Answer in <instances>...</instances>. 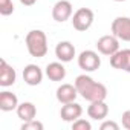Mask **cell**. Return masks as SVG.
I'll return each mask as SVG.
<instances>
[{
	"mask_svg": "<svg viewBox=\"0 0 130 130\" xmlns=\"http://www.w3.org/2000/svg\"><path fill=\"white\" fill-rule=\"evenodd\" d=\"M75 87L78 90V95H81L86 101L93 103V101H103L107 96V89L104 84L95 81L92 77L83 74L75 78Z\"/></svg>",
	"mask_w": 130,
	"mask_h": 130,
	"instance_id": "cell-1",
	"label": "cell"
},
{
	"mask_svg": "<svg viewBox=\"0 0 130 130\" xmlns=\"http://www.w3.org/2000/svg\"><path fill=\"white\" fill-rule=\"evenodd\" d=\"M25 43H26V47H28V52L31 54V57L43 58L47 54V37L40 29L29 31L25 38Z\"/></svg>",
	"mask_w": 130,
	"mask_h": 130,
	"instance_id": "cell-2",
	"label": "cell"
},
{
	"mask_svg": "<svg viewBox=\"0 0 130 130\" xmlns=\"http://www.w3.org/2000/svg\"><path fill=\"white\" fill-rule=\"evenodd\" d=\"M93 19H95V15H93L92 9H89V8H80L72 15V26H74V29H77L80 32H84V31H87L92 26Z\"/></svg>",
	"mask_w": 130,
	"mask_h": 130,
	"instance_id": "cell-3",
	"label": "cell"
},
{
	"mask_svg": "<svg viewBox=\"0 0 130 130\" xmlns=\"http://www.w3.org/2000/svg\"><path fill=\"white\" fill-rule=\"evenodd\" d=\"M78 66L84 72H95L101 66V58L95 51H83L78 55Z\"/></svg>",
	"mask_w": 130,
	"mask_h": 130,
	"instance_id": "cell-4",
	"label": "cell"
},
{
	"mask_svg": "<svg viewBox=\"0 0 130 130\" xmlns=\"http://www.w3.org/2000/svg\"><path fill=\"white\" fill-rule=\"evenodd\" d=\"M96 49L100 54L103 55H107V57H112L115 52L119 51V40L112 34V35H103L96 40Z\"/></svg>",
	"mask_w": 130,
	"mask_h": 130,
	"instance_id": "cell-5",
	"label": "cell"
},
{
	"mask_svg": "<svg viewBox=\"0 0 130 130\" xmlns=\"http://www.w3.org/2000/svg\"><path fill=\"white\" fill-rule=\"evenodd\" d=\"M112 34L122 41H130V17H116L112 22Z\"/></svg>",
	"mask_w": 130,
	"mask_h": 130,
	"instance_id": "cell-6",
	"label": "cell"
},
{
	"mask_svg": "<svg viewBox=\"0 0 130 130\" xmlns=\"http://www.w3.org/2000/svg\"><path fill=\"white\" fill-rule=\"evenodd\" d=\"M74 8L69 0H58L52 8V19L58 23H63L72 17Z\"/></svg>",
	"mask_w": 130,
	"mask_h": 130,
	"instance_id": "cell-7",
	"label": "cell"
},
{
	"mask_svg": "<svg viewBox=\"0 0 130 130\" xmlns=\"http://www.w3.org/2000/svg\"><path fill=\"white\" fill-rule=\"evenodd\" d=\"M110 66L118 71L130 74V49H122L110 57Z\"/></svg>",
	"mask_w": 130,
	"mask_h": 130,
	"instance_id": "cell-8",
	"label": "cell"
},
{
	"mask_svg": "<svg viewBox=\"0 0 130 130\" xmlns=\"http://www.w3.org/2000/svg\"><path fill=\"white\" fill-rule=\"evenodd\" d=\"M81 115H83V107L78 103H75V101L68 103V104H63V107L60 110L61 119L66 121V122H74L78 118H81Z\"/></svg>",
	"mask_w": 130,
	"mask_h": 130,
	"instance_id": "cell-9",
	"label": "cell"
},
{
	"mask_svg": "<svg viewBox=\"0 0 130 130\" xmlns=\"http://www.w3.org/2000/svg\"><path fill=\"white\" fill-rule=\"evenodd\" d=\"M23 80L29 86H38L43 81V71L37 64H28L23 69Z\"/></svg>",
	"mask_w": 130,
	"mask_h": 130,
	"instance_id": "cell-10",
	"label": "cell"
},
{
	"mask_svg": "<svg viewBox=\"0 0 130 130\" xmlns=\"http://www.w3.org/2000/svg\"><path fill=\"white\" fill-rule=\"evenodd\" d=\"M17 80V74L15 69L6 63V60L0 61V86L2 87H9L15 83Z\"/></svg>",
	"mask_w": 130,
	"mask_h": 130,
	"instance_id": "cell-11",
	"label": "cell"
},
{
	"mask_svg": "<svg viewBox=\"0 0 130 130\" xmlns=\"http://www.w3.org/2000/svg\"><path fill=\"white\" fill-rule=\"evenodd\" d=\"M55 57L61 63H69L75 57V46L71 41H60L55 46Z\"/></svg>",
	"mask_w": 130,
	"mask_h": 130,
	"instance_id": "cell-12",
	"label": "cell"
},
{
	"mask_svg": "<svg viewBox=\"0 0 130 130\" xmlns=\"http://www.w3.org/2000/svg\"><path fill=\"white\" fill-rule=\"evenodd\" d=\"M78 96V90L75 87V84H61L58 89H57V100L61 103V104H68V103H72L75 101Z\"/></svg>",
	"mask_w": 130,
	"mask_h": 130,
	"instance_id": "cell-13",
	"label": "cell"
},
{
	"mask_svg": "<svg viewBox=\"0 0 130 130\" xmlns=\"http://www.w3.org/2000/svg\"><path fill=\"white\" fill-rule=\"evenodd\" d=\"M87 115H89V118H92L95 121L106 119L107 115H109V106L106 104L104 100L103 101H93L87 107Z\"/></svg>",
	"mask_w": 130,
	"mask_h": 130,
	"instance_id": "cell-14",
	"label": "cell"
},
{
	"mask_svg": "<svg viewBox=\"0 0 130 130\" xmlns=\"http://www.w3.org/2000/svg\"><path fill=\"white\" fill-rule=\"evenodd\" d=\"M46 77L51 80V81H63L66 78V68L63 66V63L60 61H54V63H49L46 66Z\"/></svg>",
	"mask_w": 130,
	"mask_h": 130,
	"instance_id": "cell-15",
	"label": "cell"
},
{
	"mask_svg": "<svg viewBox=\"0 0 130 130\" xmlns=\"http://www.w3.org/2000/svg\"><path fill=\"white\" fill-rule=\"evenodd\" d=\"M17 107H19V98L15 93L9 90L0 92V110L11 112V110H17Z\"/></svg>",
	"mask_w": 130,
	"mask_h": 130,
	"instance_id": "cell-16",
	"label": "cell"
},
{
	"mask_svg": "<svg viewBox=\"0 0 130 130\" xmlns=\"http://www.w3.org/2000/svg\"><path fill=\"white\" fill-rule=\"evenodd\" d=\"M35 115H37V107H35L32 103L25 101V103L19 104V107H17V116H19L23 122L31 121V119H35Z\"/></svg>",
	"mask_w": 130,
	"mask_h": 130,
	"instance_id": "cell-17",
	"label": "cell"
},
{
	"mask_svg": "<svg viewBox=\"0 0 130 130\" xmlns=\"http://www.w3.org/2000/svg\"><path fill=\"white\" fill-rule=\"evenodd\" d=\"M14 12V3L12 0H0V14L2 15H11Z\"/></svg>",
	"mask_w": 130,
	"mask_h": 130,
	"instance_id": "cell-18",
	"label": "cell"
},
{
	"mask_svg": "<svg viewBox=\"0 0 130 130\" xmlns=\"http://www.w3.org/2000/svg\"><path fill=\"white\" fill-rule=\"evenodd\" d=\"M90 128H92V124L86 119L78 118L77 121L72 122V130H90Z\"/></svg>",
	"mask_w": 130,
	"mask_h": 130,
	"instance_id": "cell-19",
	"label": "cell"
},
{
	"mask_svg": "<svg viewBox=\"0 0 130 130\" xmlns=\"http://www.w3.org/2000/svg\"><path fill=\"white\" fill-rule=\"evenodd\" d=\"M22 130H43V124L37 119H31V121L23 122Z\"/></svg>",
	"mask_w": 130,
	"mask_h": 130,
	"instance_id": "cell-20",
	"label": "cell"
},
{
	"mask_svg": "<svg viewBox=\"0 0 130 130\" xmlns=\"http://www.w3.org/2000/svg\"><path fill=\"white\" fill-rule=\"evenodd\" d=\"M100 128H101V130H118L119 125H118L115 121H104V122L100 125Z\"/></svg>",
	"mask_w": 130,
	"mask_h": 130,
	"instance_id": "cell-21",
	"label": "cell"
},
{
	"mask_svg": "<svg viewBox=\"0 0 130 130\" xmlns=\"http://www.w3.org/2000/svg\"><path fill=\"white\" fill-rule=\"evenodd\" d=\"M122 127L130 130V110H125L122 113Z\"/></svg>",
	"mask_w": 130,
	"mask_h": 130,
	"instance_id": "cell-22",
	"label": "cell"
},
{
	"mask_svg": "<svg viewBox=\"0 0 130 130\" xmlns=\"http://www.w3.org/2000/svg\"><path fill=\"white\" fill-rule=\"evenodd\" d=\"M20 3L25 5V6H32V5L37 3V0H20Z\"/></svg>",
	"mask_w": 130,
	"mask_h": 130,
	"instance_id": "cell-23",
	"label": "cell"
},
{
	"mask_svg": "<svg viewBox=\"0 0 130 130\" xmlns=\"http://www.w3.org/2000/svg\"><path fill=\"white\" fill-rule=\"evenodd\" d=\"M115 2H125V0H115Z\"/></svg>",
	"mask_w": 130,
	"mask_h": 130,
	"instance_id": "cell-24",
	"label": "cell"
}]
</instances>
